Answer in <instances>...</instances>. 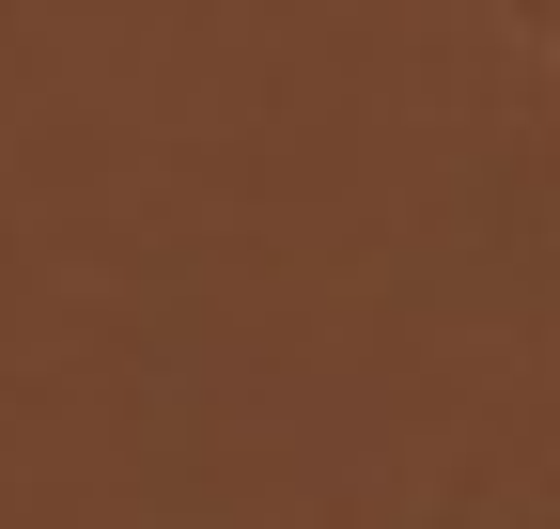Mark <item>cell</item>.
Listing matches in <instances>:
<instances>
[{
    "label": "cell",
    "mask_w": 560,
    "mask_h": 529,
    "mask_svg": "<svg viewBox=\"0 0 560 529\" xmlns=\"http://www.w3.org/2000/svg\"><path fill=\"white\" fill-rule=\"evenodd\" d=\"M514 16H529V32H545V47H560V0H514Z\"/></svg>",
    "instance_id": "cell-1"
}]
</instances>
